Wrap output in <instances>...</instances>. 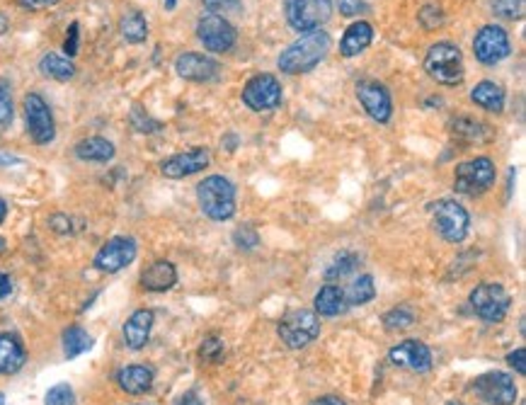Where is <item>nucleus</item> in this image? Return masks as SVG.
<instances>
[{"instance_id": "obj_29", "label": "nucleus", "mask_w": 526, "mask_h": 405, "mask_svg": "<svg viewBox=\"0 0 526 405\" xmlns=\"http://www.w3.org/2000/svg\"><path fill=\"white\" fill-rule=\"evenodd\" d=\"M90 347H93V337L80 326H70L63 333V354H66V360H76L80 354H86Z\"/></svg>"}, {"instance_id": "obj_45", "label": "nucleus", "mask_w": 526, "mask_h": 405, "mask_svg": "<svg viewBox=\"0 0 526 405\" xmlns=\"http://www.w3.org/2000/svg\"><path fill=\"white\" fill-rule=\"evenodd\" d=\"M18 3L25 10H46L53 8V5H59L61 0H18Z\"/></svg>"}, {"instance_id": "obj_47", "label": "nucleus", "mask_w": 526, "mask_h": 405, "mask_svg": "<svg viewBox=\"0 0 526 405\" xmlns=\"http://www.w3.org/2000/svg\"><path fill=\"white\" fill-rule=\"evenodd\" d=\"M10 292H12V282H10V277L5 272H0V302L8 299Z\"/></svg>"}, {"instance_id": "obj_38", "label": "nucleus", "mask_w": 526, "mask_h": 405, "mask_svg": "<svg viewBox=\"0 0 526 405\" xmlns=\"http://www.w3.org/2000/svg\"><path fill=\"white\" fill-rule=\"evenodd\" d=\"M12 117H15V104H12V97L5 87H0V129H5L12 124Z\"/></svg>"}, {"instance_id": "obj_25", "label": "nucleus", "mask_w": 526, "mask_h": 405, "mask_svg": "<svg viewBox=\"0 0 526 405\" xmlns=\"http://www.w3.org/2000/svg\"><path fill=\"white\" fill-rule=\"evenodd\" d=\"M505 90H502L497 83H492V80H481L478 86L471 90V100H473L478 107H483L488 112L500 114L505 110Z\"/></svg>"}, {"instance_id": "obj_48", "label": "nucleus", "mask_w": 526, "mask_h": 405, "mask_svg": "<svg viewBox=\"0 0 526 405\" xmlns=\"http://www.w3.org/2000/svg\"><path fill=\"white\" fill-rule=\"evenodd\" d=\"M311 405H347L342 398L337 396H323V398H316Z\"/></svg>"}, {"instance_id": "obj_17", "label": "nucleus", "mask_w": 526, "mask_h": 405, "mask_svg": "<svg viewBox=\"0 0 526 405\" xmlns=\"http://www.w3.org/2000/svg\"><path fill=\"white\" fill-rule=\"evenodd\" d=\"M209 163H211V155H209L207 148H190L185 153L170 155L168 161H163L160 163V173L165 178H170V180H182V178L201 173Z\"/></svg>"}, {"instance_id": "obj_7", "label": "nucleus", "mask_w": 526, "mask_h": 405, "mask_svg": "<svg viewBox=\"0 0 526 405\" xmlns=\"http://www.w3.org/2000/svg\"><path fill=\"white\" fill-rule=\"evenodd\" d=\"M431 224L447 243H461L471 228V216L454 199H440L431 204Z\"/></svg>"}, {"instance_id": "obj_36", "label": "nucleus", "mask_w": 526, "mask_h": 405, "mask_svg": "<svg viewBox=\"0 0 526 405\" xmlns=\"http://www.w3.org/2000/svg\"><path fill=\"white\" fill-rule=\"evenodd\" d=\"M44 405H76V393L69 384H56L46 391Z\"/></svg>"}, {"instance_id": "obj_43", "label": "nucleus", "mask_w": 526, "mask_h": 405, "mask_svg": "<svg viewBox=\"0 0 526 405\" xmlns=\"http://www.w3.org/2000/svg\"><path fill=\"white\" fill-rule=\"evenodd\" d=\"M507 362H509V367H512V369L524 376V374H526V350H524V347H519V350H514V352H509L507 354Z\"/></svg>"}, {"instance_id": "obj_4", "label": "nucleus", "mask_w": 526, "mask_h": 405, "mask_svg": "<svg viewBox=\"0 0 526 405\" xmlns=\"http://www.w3.org/2000/svg\"><path fill=\"white\" fill-rule=\"evenodd\" d=\"M495 178H497L495 163H492L488 155H478L473 161L456 165L454 190L458 194H464V197H481V194H485L495 185Z\"/></svg>"}, {"instance_id": "obj_42", "label": "nucleus", "mask_w": 526, "mask_h": 405, "mask_svg": "<svg viewBox=\"0 0 526 405\" xmlns=\"http://www.w3.org/2000/svg\"><path fill=\"white\" fill-rule=\"evenodd\" d=\"M337 5H340V12H342L345 18H354V15H362V12L369 10V3H366V0H340Z\"/></svg>"}, {"instance_id": "obj_51", "label": "nucleus", "mask_w": 526, "mask_h": 405, "mask_svg": "<svg viewBox=\"0 0 526 405\" xmlns=\"http://www.w3.org/2000/svg\"><path fill=\"white\" fill-rule=\"evenodd\" d=\"M5 216H8V204H5V202L0 199V224L5 221Z\"/></svg>"}, {"instance_id": "obj_12", "label": "nucleus", "mask_w": 526, "mask_h": 405, "mask_svg": "<svg viewBox=\"0 0 526 405\" xmlns=\"http://www.w3.org/2000/svg\"><path fill=\"white\" fill-rule=\"evenodd\" d=\"M512 52L507 29L500 25H485L478 29L473 39V54L475 61H481L483 66H495L505 61Z\"/></svg>"}, {"instance_id": "obj_22", "label": "nucleus", "mask_w": 526, "mask_h": 405, "mask_svg": "<svg viewBox=\"0 0 526 405\" xmlns=\"http://www.w3.org/2000/svg\"><path fill=\"white\" fill-rule=\"evenodd\" d=\"M374 42V27L364 20H357L345 29V37L340 42V56L345 59H354L359 56L364 49H369V44Z\"/></svg>"}, {"instance_id": "obj_49", "label": "nucleus", "mask_w": 526, "mask_h": 405, "mask_svg": "<svg viewBox=\"0 0 526 405\" xmlns=\"http://www.w3.org/2000/svg\"><path fill=\"white\" fill-rule=\"evenodd\" d=\"M228 151H235V146H238V136H226L224 141H221Z\"/></svg>"}, {"instance_id": "obj_15", "label": "nucleus", "mask_w": 526, "mask_h": 405, "mask_svg": "<svg viewBox=\"0 0 526 405\" xmlns=\"http://www.w3.org/2000/svg\"><path fill=\"white\" fill-rule=\"evenodd\" d=\"M138 243L131 238V236H117L112 241H107L97 251L95 255V269L100 272H107V275H114L119 269L129 268L131 262L136 260Z\"/></svg>"}, {"instance_id": "obj_31", "label": "nucleus", "mask_w": 526, "mask_h": 405, "mask_svg": "<svg viewBox=\"0 0 526 405\" xmlns=\"http://www.w3.org/2000/svg\"><path fill=\"white\" fill-rule=\"evenodd\" d=\"M415 326V310L410 306H396L383 316V328L389 333H400Z\"/></svg>"}, {"instance_id": "obj_39", "label": "nucleus", "mask_w": 526, "mask_h": 405, "mask_svg": "<svg viewBox=\"0 0 526 405\" xmlns=\"http://www.w3.org/2000/svg\"><path fill=\"white\" fill-rule=\"evenodd\" d=\"M201 3L214 15H221V12H241L242 10V0H201Z\"/></svg>"}, {"instance_id": "obj_54", "label": "nucleus", "mask_w": 526, "mask_h": 405, "mask_svg": "<svg viewBox=\"0 0 526 405\" xmlns=\"http://www.w3.org/2000/svg\"><path fill=\"white\" fill-rule=\"evenodd\" d=\"M448 405H464V403H456V401H451V403H448Z\"/></svg>"}, {"instance_id": "obj_8", "label": "nucleus", "mask_w": 526, "mask_h": 405, "mask_svg": "<svg viewBox=\"0 0 526 405\" xmlns=\"http://www.w3.org/2000/svg\"><path fill=\"white\" fill-rule=\"evenodd\" d=\"M468 302H471V309L478 318L485 320V323H500L507 316L509 306H512V296L502 285L485 282V285L475 286Z\"/></svg>"}, {"instance_id": "obj_33", "label": "nucleus", "mask_w": 526, "mask_h": 405, "mask_svg": "<svg viewBox=\"0 0 526 405\" xmlns=\"http://www.w3.org/2000/svg\"><path fill=\"white\" fill-rule=\"evenodd\" d=\"M129 121L131 127L138 131V134H156V131L163 129V124L160 121H156L151 114L141 107V104H134L129 112Z\"/></svg>"}, {"instance_id": "obj_14", "label": "nucleus", "mask_w": 526, "mask_h": 405, "mask_svg": "<svg viewBox=\"0 0 526 405\" xmlns=\"http://www.w3.org/2000/svg\"><path fill=\"white\" fill-rule=\"evenodd\" d=\"M475 396L488 405H514L517 386L505 371H488L473 381Z\"/></svg>"}, {"instance_id": "obj_50", "label": "nucleus", "mask_w": 526, "mask_h": 405, "mask_svg": "<svg viewBox=\"0 0 526 405\" xmlns=\"http://www.w3.org/2000/svg\"><path fill=\"white\" fill-rule=\"evenodd\" d=\"M8 27H10V20L5 18L3 12H0V37H3V35H5V32H8Z\"/></svg>"}, {"instance_id": "obj_11", "label": "nucleus", "mask_w": 526, "mask_h": 405, "mask_svg": "<svg viewBox=\"0 0 526 405\" xmlns=\"http://www.w3.org/2000/svg\"><path fill=\"white\" fill-rule=\"evenodd\" d=\"M22 107H25V124L32 141L39 146L52 144L56 138V124H53V114L49 110V104L44 103V97L29 93V95H25Z\"/></svg>"}, {"instance_id": "obj_19", "label": "nucleus", "mask_w": 526, "mask_h": 405, "mask_svg": "<svg viewBox=\"0 0 526 405\" xmlns=\"http://www.w3.org/2000/svg\"><path fill=\"white\" fill-rule=\"evenodd\" d=\"M153 310L151 309H138L134 310L129 316V320L124 323V328H121V335H124V345L138 352V350H144L148 343V337H151V330H153Z\"/></svg>"}, {"instance_id": "obj_10", "label": "nucleus", "mask_w": 526, "mask_h": 405, "mask_svg": "<svg viewBox=\"0 0 526 405\" xmlns=\"http://www.w3.org/2000/svg\"><path fill=\"white\" fill-rule=\"evenodd\" d=\"M197 39L204 44V49L211 54H226L231 52L238 39L235 27L224 18V15H214L209 12L197 22Z\"/></svg>"}, {"instance_id": "obj_21", "label": "nucleus", "mask_w": 526, "mask_h": 405, "mask_svg": "<svg viewBox=\"0 0 526 405\" xmlns=\"http://www.w3.org/2000/svg\"><path fill=\"white\" fill-rule=\"evenodd\" d=\"M27 362V350L15 333H0V374L12 376Z\"/></svg>"}, {"instance_id": "obj_32", "label": "nucleus", "mask_w": 526, "mask_h": 405, "mask_svg": "<svg viewBox=\"0 0 526 405\" xmlns=\"http://www.w3.org/2000/svg\"><path fill=\"white\" fill-rule=\"evenodd\" d=\"M357 262H359V258H357L354 252H340V255L330 262V268L325 269V279H328V282L342 279V277H347L349 272L357 269Z\"/></svg>"}, {"instance_id": "obj_1", "label": "nucleus", "mask_w": 526, "mask_h": 405, "mask_svg": "<svg viewBox=\"0 0 526 405\" xmlns=\"http://www.w3.org/2000/svg\"><path fill=\"white\" fill-rule=\"evenodd\" d=\"M330 46H333V39H330L328 32L325 29H316V32H308L301 39L289 44L284 52L279 54L276 66L286 76H301V73H308V70L316 69L320 61L328 56Z\"/></svg>"}, {"instance_id": "obj_24", "label": "nucleus", "mask_w": 526, "mask_h": 405, "mask_svg": "<svg viewBox=\"0 0 526 405\" xmlns=\"http://www.w3.org/2000/svg\"><path fill=\"white\" fill-rule=\"evenodd\" d=\"M114 155H117L114 144L103 136H87L76 144V158L86 163H110Z\"/></svg>"}, {"instance_id": "obj_37", "label": "nucleus", "mask_w": 526, "mask_h": 405, "mask_svg": "<svg viewBox=\"0 0 526 405\" xmlns=\"http://www.w3.org/2000/svg\"><path fill=\"white\" fill-rule=\"evenodd\" d=\"M199 354H201V360H209V362H221L224 360V343L216 335L207 337Z\"/></svg>"}, {"instance_id": "obj_20", "label": "nucleus", "mask_w": 526, "mask_h": 405, "mask_svg": "<svg viewBox=\"0 0 526 405\" xmlns=\"http://www.w3.org/2000/svg\"><path fill=\"white\" fill-rule=\"evenodd\" d=\"M177 285V269L170 260H156V262H151L144 272H141V286L146 289V292L160 293L168 292V289H173Z\"/></svg>"}, {"instance_id": "obj_28", "label": "nucleus", "mask_w": 526, "mask_h": 405, "mask_svg": "<svg viewBox=\"0 0 526 405\" xmlns=\"http://www.w3.org/2000/svg\"><path fill=\"white\" fill-rule=\"evenodd\" d=\"M121 37L129 44H144L148 37V22L141 10H127L119 20Z\"/></svg>"}, {"instance_id": "obj_44", "label": "nucleus", "mask_w": 526, "mask_h": 405, "mask_svg": "<svg viewBox=\"0 0 526 405\" xmlns=\"http://www.w3.org/2000/svg\"><path fill=\"white\" fill-rule=\"evenodd\" d=\"M49 226H52V231L61 233V236L73 233V224H70V219L66 214H53L52 219H49Z\"/></svg>"}, {"instance_id": "obj_53", "label": "nucleus", "mask_w": 526, "mask_h": 405, "mask_svg": "<svg viewBox=\"0 0 526 405\" xmlns=\"http://www.w3.org/2000/svg\"><path fill=\"white\" fill-rule=\"evenodd\" d=\"M0 405H5V396L3 393H0Z\"/></svg>"}, {"instance_id": "obj_23", "label": "nucleus", "mask_w": 526, "mask_h": 405, "mask_svg": "<svg viewBox=\"0 0 526 405\" xmlns=\"http://www.w3.org/2000/svg\"><path fill=\"white\" fill-rule=\"evenodd\" d=\"M117 384L121 391H127L131 396H144L153 386V369L144 364H129L117 374Z\"/></svg>"}, {"instance_id": "obj_46", "label": "nucleus", "mask_w": 526, "mask_h": 405, "mask_svg": "<svg viewBox=\"0 0 526 405\" xmlns=\"http://www.w3.org/2000/svg\"><path fill=\"white\" fill-rule=\"evenodd\" d=\"M175 405H204V401H201V396H199L197 391H187V393H182V396L177 398V403Z\"/></svg>"}, {"instance_id": "obj_2", "label": "nucleus", "mask_w": 526, "mask_h": 405, "mask_svg": "<svg viewBox=\"0 0 526 405\" xmlns=\"http://www.w3.org/2000/svg\"><path fill=\"white\" fill-rule=\"evenodd\" d=\"M197 199L211 221H228L235 214V187L224 175H209L199 182Z\"/></svg>"}, {"instance_id": "obj_9", "label": "nucleus", "mask_w": 526, "mask_h": 405, "mask_svg": "<svg viewBox=\"0 0 526 405\" xmlns=\"http://www.w3.org/2000/svg\"><path fill=\"white\" fill-rule=\"evenodd\" d=\"M242 103L252 112H269L282 104V83L272 73H258L242 87Z\"/></svg>"}, {"instance_id": "obj_13", "label": "nucleus", "mask_w": 526, "mask_h": 405, "mask_svg": "<svg viewBox=\"0 0 526 405\" xmlns=\"http://www.w3.org/2000/svg\"><path fill=\"white\" fill-rule=\"evenodd\" d=\"M357 100L364 107V112L379 124H389L390 117H393V100H390L389 87L379 80H371V78L359 80L357 83Z\"/></svg>"}, {"instance_id": "obj_26", "label": "nucleus", "mask_w": 526, "mask_h": 405, "mask_svg": "<svg viewBox=\"0 0 526 405\" xmlns=\"http://www.w3.org/2000/svg\"><path fill=\"white\" fill-rule=\"evenodd\" d=\"M349 309L345 302V292L335 285H325L316 293V313L318 316H325V318H333V316H340Z\"/></svg>"}, {"instance_id": "obj_16", "label": "nucleus", "mask_w": 526, "mask_h": 405, "mask_svg": "<svg viewBox=\"0 0 526 405\" xmlns=\"http://www.w3.org/2000/svg\"><path fill=\"white\" fill-rule=\"evenodd\" d=\"M175 73L185 78V80H192V83H209V80L218 78L221 66L211 56H204V54L197 52H185L175 59Z\"/></svg>"}, {"instance_id": "obj_5", "label": "nucleus", "mask_w": 526, "mask_h": 405, "mask_svg": "<svg viewBox=\"0 0 526 405\" xmlns=\"http://www.w3.org/2000/svg\"><path fill=\"white\" fill-rule=\"evenodd\" d=\"M276 333L282 337L289 350H301V347L311 345L313 340L320 335V320L318 313L308 309H293L282 316Z\"/></svg>"}, {"instance_id": "obj_6", "label": "nucleus", "mask_w": 526, "mask_h": 405, "mask_svg": "<svg viewBox=\"0 0 526 405\" xmlns=\"http://www.w3.org/2000/svg\"><path fill=\"white\" fill-rule=\"evenodd\" d=\"M286 22L301 32H316L333 18V0H284Z\"/></svg>"}, {"instance_id": "obj_34", "label": "nucleus", "mask_w": 526, "mask_h": 405, "mask_svg": "<svg viewBox=\"0 0 526 405\" xmlns=\"http://www.w3.org/2000/svg\"><path fill=\"white\" fill-rule=\"evenodd\" d=\"M451 131L458 138H468V141H481L485 136V124L471 120V117H458L451 121Z\"/></svg>"}, {"instance_id": "obj_41", "label": "nucleus", "mask_w": 526, "mask_h": 405, "mask_svg": "<svg viewBox=\"0 0 526 405\" xmlns=\"http://www.w3.org/2000/svg\"><path fill=\"white\" fill-rule=\"evenodd\" d=\"M80 46V25L78 22H70L69 32H66V39H63V52L66 56H76Z\"/></svg>"}, {"instance_id": "obj_52", "label": "nucleus", "mask_w": 526, "mask_h": 405, "mask_svg": "<svg viewBox=\"0 0 526 405\" xmlns=\"http://www.w3.org/2000/svg\"><path fill=\"white\" fill-rule=\"evenodd\" d=\"M177 5V0H165V10H175Z\"/></svg>"}, {"instance_id": "obj_40", "label": "nucleus", "mask_w": 526, "mask_h": 405, "mask_svg": "<svg viewBox=\"0 0 526 405\" xmlns=\"http://www.w3.org/2000/svg\"><path fill=\"white\" fill-rule=\"evenodd\" d=\"M235 243H238V248H245V251H251V248H255L259 243V236L255 228H251V226H242V228H238V231L234 233Z\"/></svg>"}, {"instance_id": "obj_30", "label": "nucleus", "mask_w": 526, "mask_h": 405, "mask_svg": "<svg viewBox=\"0 0 526 405\" xmlns=\"http://www.w3.org/2000/svg\"><path fill=\"white\" fill-rule=\"evenodd\" d=\"M376 296V285H374V277L362 275L354 279L352 285L347 286L345 302L347 306H364V303L374 302Z\"/></svg>"}, {"instance_id": "obj_18", "label": "nucleus", "mask_w": 526, "mask_h": 405, "mask_svg": "<svg viewBox=\"0 0 526 405\" xmlns=\"http://www.w3.org/2000/svg\"><path fill=\"white\" fill-rule=\"evenodd\" d=\"M389 360L400 369L417 371V374H424V371L431 369L430 347L420 343V340H406L400 345L390 347Z\"/></svg>"}, {"instance_id": "obj_3", "label": "nucleus", "mask_w": 526, "mask_h": 405, "mask_svg": "<svg viewBox=\"0 0 526 405\" xmlns=\"http://www.w3.org/2000/svg\"><path fill=\"white\" fill-rule=\"evenodd\" d=\"M424 70L431 80H437L440 86L454 87L458 86L464 76H466V69H464V54L458 49L456 44L451 42H437L431 44L430 52L424 56Z\"/></svg>"}, {"instance_id": "obj_35", "label": "nucleus", "mask_w": 526, "mask_h": 405, "mask_svg": "<svg viewBox=\"0 0 526 405\" xmlns=\"http://www.w3.org/2000/svg\"><path fill=\"white\" fill-rule=\"evenodd\" d=\"M492 12L502 20H522L524 18V0H495Z\"/></svg>"}, {"instance_id": "obj_27", "label": "nucleus", "mask_w": 526, "mask_h": 405, "mask_svg": "<svg viewBox=\"0 0 526 405\" xmlns=\"http://www.w3.org/2000/svg\"><path fill=\"white\" fill-rule=\"evenodd\" d=\"M39 73L44 78H52V80H59V83H66L70 78L76 76V66L69 56H61V54H44L42 61H39Z\"/></svg>"}]
</instances>
